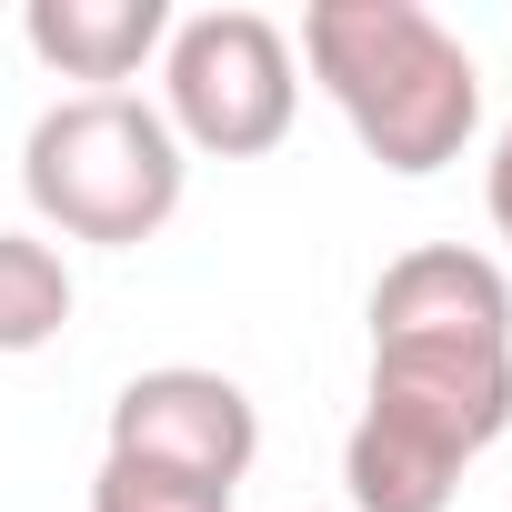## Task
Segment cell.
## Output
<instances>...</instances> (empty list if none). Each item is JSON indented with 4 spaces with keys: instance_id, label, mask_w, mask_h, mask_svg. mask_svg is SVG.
<instances>
[{
    "instance_id": "1",
    "label": "cell",
    "mask_w": 512,
    "mask_h": 512,
    "mask_svg": "<svg viewBox=\"0 0 512 512\" xmlns=\"http://www.w3.org/2000/svg\"><path fill=\"white\" fill-rule=\"evenodd\" d=\"M302 61L332 91V111L352 121V141L402 181H432L482 131V61L422 0H312Z\"/></svg>"
},
{
    "instance_id": "2",
    "label": "cell",
    "mask_w": 512,
    "mask_h": 512,
    "mask_svg": "<svg viewBox=\"0 0 512 512\" xmlns=\"http://www.w3.org/2000/svg\"><path fill=\"white\" fill-rule=\"evenodd\" d=\"M512 432V352H432L382 342L362 422L342 442L352 512H442L462 492V462Z\"/></svg>"
},
{
    "instance_id": "3",
    "label": "cell",
    "mask_w": 512,
    "mask_h": 512,
    "mask_svg": "<svg viewBox=\"0 0 512 512\" xmlns=\"http://www.w3.org/2000/svg\"><path fill=\"white\" fill-rule=\"evenodd\" d=\"M21 191H31V211L61 241L131 251V241L171 231V211L191 191V151L171 141L161 101H141V91H71V101H51L31 121Z\"/></svg>"
},
{
    "instance_id": "4",
    "label": "cell",
    "mask_w": 512,
    "mask_h": 512,
    "mask_svg": "<svg viewBox=\"0 0 512 512\" xmlns=\"http://www.w3.org/2000/svg\"><path fill=\"white\" fill-rule=\"evenodd\" d=\"M302 111V61L282 41V21L262 11H191L161 41V121L181 151L211 161H262L282 151Z\"/></svg>"
},
{
    "instance_id": "5",
    "label": "cell",
    "mask_w": 512,
    "mask_h": 512,
    "mask_svg": "<svg viewBox=\"0 0 512 512\" xmlns=\"http://www.w3.org/2000/svg\"><path fill=\"white\" fill-rule=\"evenodd\" d=\"M251 452H262V412L251 392L211 362H161V372H131L121 402H111V462H141V472H181V482H211V492H241Z\"/></svg>"
},
{
    "instance_id": "6",
    "label": "cell",
    "mask_w": 512,
    "mask_h": 512,
    "mask_svg": "<svg viewBox=\"0 0 512 512\" xmlns=\"http://www.w3.org/2000/svg\"><path fill=\"white\" fill-rule=\"evenodd\" d=\"M382 342H432V352H512V282L492 251L422 241L372 282V352Z\"/></svg>"
},
{
    "instance_id": "7",
    "label": "cell",
    "mask_w": 512,
    "mask_h": 512,
    "mask_svg": "<svg viewBox=\"0 0 512 512\" xmlns=\"http://www.w3.org/2000/svg\"><path fill=\"white\" fill-rule=\"evenodd\" d=\"M21 41L41 51V71H61L81 91H121L141 61H161L171 0H31Z\"/></svg>"
},
{
    "instance_id": "8",
    "label": "cell",
    "mask_w": 512,
    "mask_h": 512,
    "mask_svg": "<svg viewBox=\"0 0 512 512\" xmlns=\"http://www.w3.org/2000/svg\"><path fill=\"white\" fill-rule=\"evenodd\" d=\"M71 262H61V241L41 231H0V352H51L71 332Z\"/></svg>"
},
{
    "instance_id": "9",
    "label": "cell",
    "mask_w": 512,
    "mask_h": 512,
    "mask_svg": "<svg viewBox=\"0 0 512 512\" xmlns=\"http://www.w3.org/2000/svg\"><path fill=\"white\" fill-rule=\"evenodd\" d=\"M91 512H231V492L211 482H181V472H141V462H111L91 472Z\"/></svg>"
},
{
    "instance_id": "10",
    "label": "cell",
    "mask_w": 512,
    "mask_h": 512,
    "mask_svg": "<svg viewBox=\"0 0 512 512\" xmlns=\"http://www.w3.org/2000/svg\"><path fill=\"white\" fill-rule=\"evenodd\" d=\"M482 211H492V231L512 241V121H502V141H492V161H482Z\"/></svg>"
}]
</instances>
